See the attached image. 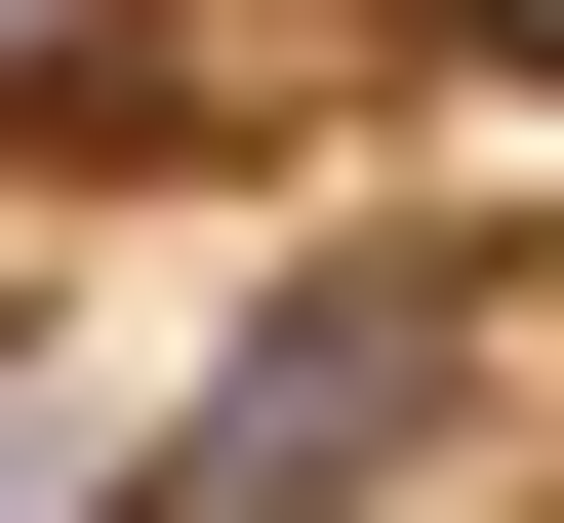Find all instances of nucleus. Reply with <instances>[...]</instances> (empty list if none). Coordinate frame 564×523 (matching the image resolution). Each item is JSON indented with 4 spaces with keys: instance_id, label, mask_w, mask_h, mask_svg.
Here are the masks:
<instances>
[{
    "instance_id": "f03ea898",
    "label": "nucleus",
    "mask_w": 564,
    "mask_h": 523,
    "mask_svg": "<svg viewBox=\"0 0 564 523\" xmlns=\"http://www.w3.org/2000/svg\"><path fill=\"white\" fill-rule=\"evenodd\" d=\"M0 121H202V0H0Z\"/></svg>"
},
{
    "instance_id": "7ed1b4c3",
    "label": "nucleus",
    "mask_w": 564,
    "mask_h": 523,
    "mask_svg": "<svg viewBox=\"0 0 564 523\" xmlns=\"http://www.w3.org/2000/svg\"><path fill=\"white\" fill-rule=\"evenodd\" d=\"M0 523H82V403H41V362H0Z\"/></svg>"
},
{
    "instance_id": "f257e3e1",
    "label": "nucleus",
    "mask_w": 564,
    "mask_h": 523,
    "mask_svg": "<svg viewBox=\"0 0 564 523\" xmlns=\"http://www.w3.org/2000/svg\"><path fill=\"white\" fill-rule=\"evenodd\" d=\"M444 403H484V282H444V242H323V282L162 403V443H82V523H364Z\"/></svg>"
}]
</instances>
